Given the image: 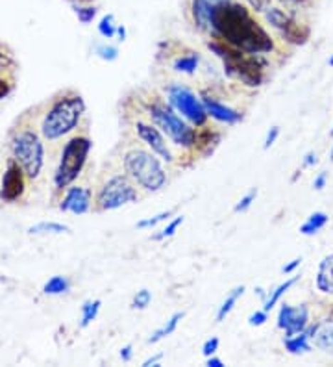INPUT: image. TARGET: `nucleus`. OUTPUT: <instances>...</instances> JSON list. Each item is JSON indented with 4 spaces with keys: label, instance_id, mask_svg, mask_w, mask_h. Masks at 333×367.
<instances>
[{
    "label": "nucleus",
    "instance_id": "1a4fd4ad",
    "mask_svg": "<svg viewBox=\"0 0 333 367\" xmlns=\"http://www.w3.org/2000/svg\"><path fill=\"white\" fill-rule=\"evenodd\" d=\"M166 97H169V104L174 108L176 112L181 113L185 119H189L196 126H206L208 112H206V108H204V104L200 103L199 98L194 97L191 89L174 84L166 89Z\"/></svg>",
    "mask_w": 333,
    "mask_h": 367
},
{
    "label": "nucleus",
    "instance_id": "ea45409f",
    "mask_svg": "<svg viewBox=\"0 0 333 367\" xmlns=\"http://www.w3.org/2000/svg\"><path fill=\"white\" fill-rule=\"evenodd\" d=\"M326 182H328V172H320L319 177L313 180V187L314 190H324L326 187Z\"/></svg>",
    "mask_w": 333,
    "mask_h": 367
},
{
    "label": "nucleus",
    "instance_id": "a878e982",
    "mask_svg": "<svg viewBox=\"0 0 333 367\" xmlns=\"http://www.w3.org/2000/svg\"><path fill=\"white\" fill-rule=\"evenodd\" d=\"M28 232L30 234H67L70 232V228L67 227V224H61V223H46V221H43V223H37L33 224V227L28 228Z\"/></svg>",
    "mask_w": 333,
    "mask_h": 367
},
{
    "label": "nucleus",
    "instance_id": "7c9ffc66",
    "mask_svg": "<svg viewBox=\"0 0 333 367\" xmlns=\"http://www.w3.org/2000/svg\"><path fill=\"white\" fill-rule=\"evenodd\" d=\"M255 197H258V190L254 187V190H250L245 197H240L239 202L233 206V212H236V214H240V212H246V210H250V206L255 202Z\"/></svg>",
    "mask_w": 333,
    "mask_h": 367
},
{
    "label": "nucleus",
    "instance_id": "aec40b11",
    "mask_svg": "<svg viewBox=\"0 0 333 367\" xmlns=\"http://www.w3.org/2000/svg\"><path fill=\"white\" fill-rule=\"evenodd\" d=\"M181 319H184V311H176V314H172V316L169 317V321H166V323H163V326H159V329H157L156 332L150 336V338H148V343H157V341L165 339L166 336L174 334Z\"/></svg>",
    "mask_w": 333,
    "mask_h": 367
},
{
    "label": "nucleus",
    "instance_id": "473e14b6",
    "mask_svg": "<svg viewBox=\"0 0 333 367\" xmlns=\"http://www.w3.org/2000/svg\"><path fill=\"white\" fill-rule=\"evenodd\" d=\"M74 11L78 15L80 23L83 24L91 23V21L95 19V15H97V8H92V6H76Z\"/></svg>",
    "mask_w": 333,
    "mask_h": 367
},
{
    "label": "nucleus",
    "instance_id": "412c9836",
    "mask_svg": "<svg viewBox=\"0 0 333 367\" xmlns=\"http://www.w3.org/2000/svg\"><path fill=\"white\" fill-rule=\"evenodd\" d=\"M243 295H245V286H237V288H233L230 293H228L226 299H224L221 306H218V311H217L218 323H221V321H224L228 316H230V311L233 310V306H236L237 301H239Z\"/></svg>",
    "mask_w": 333,
    "mask_h": 367
},
{
    "label": "nucleus",
    "instance_id": "393cba45",
    "mask_svg": "<svg viewBox=\"0 0 333 367\" xmlns=\"http://www.w3.org/2000/svg\"><path fill=\"white\" fill-rule=\"evenodd\" d=\"M102 301L95 299V301H85L82 306V321H80V326L85 329L92 323V321L98 317V311H100Z\"/></svg>",
    "mask_w": 333,
    "mask_h": 367
},
{
    "label": "nucleus",
    "instance_id": "58836bf2",
    "mask_svg": "<svg viewBox=\"0 0 333 367\" xmlns=\"http://www.w3.org/2000/svg\"><path fill=\"white\" fill-rule=\"evenodd\" d=\"M278 135H280V126H273L270 130L267 132V138H265V143H263V149H270L274 143H276Z\"/></svg>",
    "mask_w": 333,
    "mask_h": 367
},
{
    "label": "nucleus",
    "instance_id": "423d86ee",
    "mask_svg": "<svg viewBox=\"0 0 333 367\" xmlns=\"http://www.w3.org/2000/svg\"><path fill=\"white\" fill-rule=\"evenodd\" d=\"M9 149L30 180L39 177L43 163H45V145H43L39 134L32 130V126L17 128L9 140Z\"/></svg>",
    "mask_w": 333,
    "mask_h": 367
},
{
    "label": "nucleus",
    "instance_id": "f3484780",
    "mask_svg": "<svg viewBox=\"0 0 333 367\" xmlns=\"http://www.w3.org/2000/svg\"><path fill=\"white\" fill-rule=\"evenodd\" d=\"M202 104L204 108H206L208 115H211L213 119H217V121L221 123H226V125H236V123H239L240 119H243V115L237 113L236 110H231L226 104H221L218 100H215V98L211 97H204Z\"/></svg>",
    "mask_w": 333,
    "mask_h": 367
},
{
    "label": "nucleus",
    "instance_id": "f03ea898",
    "mask_svg": "<svg viewBox=\"0 0 333 367\" xmlns=\"http://www.w3.org/2000/svg\"><path fill=\"white\" fill-rule=\"evenodd\" d=\"M85 113V103L82 95L76 91H63L54 98L46 110L41 121V135L48 143L61 140L63 135L78 126L80 119Z\"/></svg>",
    "mask_w": 333,
    "mask_h": 367
},
{
    "label": "nucleus",
    "instance_id": "e433bc0d",
    "mask_svg": "<svg viewBox=\"0 0 333 367\" xmlns=\"http://www.w3.org/2000/svg\"><path fill=\"white\" fill-rule=\"evenodd\" d=\"M11 91H14V78H8V76L0 75V100L8 97Z\"/></svg>",
    "mask_w": 333,
    "mask_h": 367
},
{
    "label": "nucleus",
    "instance_id": "bb28decb",
    "mask_svg": "<svg viewBox=\"0 0 333 367\" xmlns=\"http://www.w3.org/2000/svg\"><path fill=\"white\" fill-rule=\"evenodd\" d=\"M174 71L178 73H185V75H193L196 67H199V56L189 52V54H185V56H180L178 60L174 61Z\"/></svg>",
    "mask_w": 333,
    "mask_h": 367
},
{
    "label": "nucleus",
    "instance_id": "a18cd8bd",
    "mask_svg": "<svg viewBox=\"0 0 333 367\" xmlns=\"http://www.w3.org/2000/svg\"><path fill=\"white\" fill-rule=\"evenodd\" d=\"M206 366L208 367H224V362H222L221 358H217L215 354L213 356L208 358V362H206Z\"/></svg>",
    "mask_w": 333,
    "mask_h": 367
},
{
    "label": "nucleus",
    "instance_id": "a211bd4d",
    "mask_svg": "<svg viewBox=\"0 0 333 367\" xmlns=\"http://www.w3.org/2000/svg\"><path fill=\"white\" fill-rule=\"evenodd\" d=\"M317 289L322 293H333V254L320 262L317 273Z\"/></svg>",
    "mask_w": 333,
    "mask_h": 367
},
{
    "label": "nucleus",
    "instance_id": "9d476101",
    "mask_svg": "<svg viewBox=\"0 0 333 367\" xmlns=\"http://www.w3.org/2000/svg\"><path fill=\"white\" fill-rule=\"evenodd\" d=\"M265 21H267L274 30L282 33V38L291 45H305L310 39V29L305 24L298 23L292 15L285 14L280 8H267L265 11Z\"/></svg>",
    "mask_w": 333,
    "mask_h": 367
},
{
    "label": "nucleus",
    "instance_id": "f8f14e48",
    "mask_svg": "<svg viewBox=\"0 0 333 367\" xmlns=\"http://www.w3.org/2000/svg\"><path fill=\"white\" fill-rule=\"evenodd\" d=\"M92 206V191L89 186H73L70 184L65 190V195L60 202L61 212H70V214L83 215L88 214Z\"/></svg>",
    "mask_w": 333,
    "mask_h": 367
},
{
    "label": "nucleus",
    "instance_id": "4be33fe9",
    "mask_svg": "<svg viewBox=\"0 0 333 367\" xmlns=\"http://www.w3.org/2000/svg\"><path fill=\"white\" fill-rule=\"evenodd\" d=\"M329 217L324 212H314V214H311L310 217H307V221H305L304 224L300 227V232L304 234V236H313V234H317L319 230H322L326 224H328Z\"/></svg>",
    "mask_w": 333,
    "mask_h": 367
},
{
    "label": "nucleus",
    "instance_id": "20e7f679",
    "mask_svg": "<svg viewBox=\"0 0 333 367\" xmlns=\"http://www.w3.org/2000/svg\"><path fill=\"white\" fill-rule=\"evenodd\" d=\"M122 167L126 175L148 193H156L166 184V172L156 158V154L139 147L125 154Z\"/></svg>",
    "mask_w": 333,
    "mask_h": 367
},
{
    "label": "nucleus",
    "instance_id": "4468645a",
    "mask_svg": "<svg viewBox=\"0 0 333 367\" xmlns=\"http://www.w3.org/2000/svg\"><path fill=\"white\" fill-rule=\"evenodd\" d=\"M135 132H137L139 138L150 147V150H152L154 154H157V156L162 160H165V162H172L171 149H169L165 138H163V134L159 132V128H157L156 125H148V123L137 121Z\"/></svg>",
    "mask_w": 333,
    "mask_h": 367
},
{
    "label": "nucleus",
    "instance_id": "ddd939ff",
    "mask_svg": "<svg viewBox=\"0 0 333 367\" xmlns=\"http://www.w3.org/2000/svg\"><path fill=\"white\" fill-rule=\"evenodd\" d=\"M307 306H291V304H282L280 314H278V329L285 330L287 336H295L302 330L307 329Z\"/></svg>",
    "mask_w": 333,
    "mask_h": 367
},
{
    "label": "nucleus",
    "instance_id": "c85d7f7f",
    "mask_svg": "<svg viewBox=\"0 0 333 367\" xmlns=\"http://www.w3.org/2000/svg\"><path fill=\"white\" fill-rule=\"evenodd\" d=\"M180 224H184V215H178L176 219H172L171 223L166 224L162 232L156 234L152 239H154V242H163V239H166V237H172L176 234V230H178V227H180Z\"/></svg>",
    "mask_w": 333,
    "mask_h": 367
},
{
    "label": "nucleus",
    "instance_id": "49530a36",
    "mask_svg": "<svg viewBox=\"0 0 333 367\" xmlns=\"http://www.w3.org/2000/svg\"><path fill=\"white\" fill-rule=\"evenodd\" d=\"M289 2H292V4H304L307 0H289Z\"/></svg>",
    "mask_w": 333,
    "mask_h": 367
},
{
    "label": "nucleus",
    "instance_id": "9b49d317",
    "mask_svg": "<svg viewBox=\"0 0 333 367\" xmlns=\"http://www.w3.org/2000/svg\"><path fill=\"white\" fill-rule=\"evenodd\" d=\"M26 172L18 165L17 160H9L4 178H2V187H0V200L17 202V200L23 199L24 191H26Z\"/></svg>",
    "mask_w": 333,
    "mask_h": 367
},
{
    "label": "nucleus",
    "instance_id": "5701e85b",
    "mask_svg": "<svg viewBox=\"0 0 333 367\" xmlns=\"http://www.w3.org/2000/svg\"><path fill=\"white\" fill-rule=\"evenodd\" d=\"M298 279H300V276H291V279H289V280H285V282L280 284V286H278V288L274 289V291H270V295H268L267 301H265L263 310H265V311H270V310H273V308L276 306L278 302L282 301L283 295H285V293L289 291V289H291L296 282H298Z\"/></svg>",
    "mask_w": 333,
    "mask_h": 367
},
{
    "label": "nucleus",
    "instance_id": "dca6fc26",
    "mask_svg": "<svg viewBox=\"0 0 333 367\" xmlns=\"http://www.w3.org/2000/svg\"><path fill=\"white\" fill-rule=\"evenodd\" d=\"M224 0H193L191 2V15L194 26L200 32H209V15Z\"/></svg>",
    "mask_w": 333,
    "mask_h": 367
},
{
    "label": "nucleus",
    "instance_id": "de8ad7c7",
    "mask_svg": "<svg viewBox=\"0 0 333 367\" xmlns=\"http://www.w3.org/2000/svg\"><path fill=\"white\" fill-rule=\"evenodd\" d=\"M328 63H329V67H333V56L329 58V61H328Z\"/></svg>",
    "mask_w": 333,
    "mask_h": 367
},
{
    "label": "nucleus",
    "instance_id": "cd10ccee",
    "mask_svg": "<svg viewBox=\"0 0 333 367\" xmlns=\"http://www.w3.org/2000/svg\"><path fill=\"white\" fill-rule=\"evenodd\" d=\"M98 32H100L102 38H106V39L115 38L117 24H115V19H113V15H106V17H102L100 24H98Z\"/></svg>",
    "mask_w": 333,
    "mask_h": 367
},
{
    "label": "nucleus",
    "instance_id": "7ed1b4c3",
    "mask_svg": "<svg viewBox=\"0 0 333 367\" xmlns=\"http://www.w3.org/2000/svg\"><path fill=\"white\" fill-rule=\"evenodd\" d=\"M209 51H213L224 63V71L231 78L240 80L245 86L250 88H258L263 84L265 69L263 63L255 58V54H248L239 48L231 47L228 43L221 41V39H213L208 43Z\"/></svg>",
    "mask_w": 333,
    "mask_h": 367
},
{
    "label": "nucleus",
    "instance_id": "0eeeda50",
    "mask_svg": "<svg viewBox=\"0 0 333 367\" xmlns=\"http://www.w3.org/2000/svg\"><path fill=\"white\" fill-rule=\"evenodd\" d=\"M139 200L135 182L128 175H111L98 186L95 212H111Z\"/></svg>",
    "mask_w": 333,
    "mask_h": 367
},
{
    "label": "nucleus",
    "instance_id": "f257e3e1",
    "mask_svg": "<svg viewBox=\"0 0 333 367\" xmlns=\"http://www.w3.org/2000/svg\"><path fill=\"white\" fill-rule=\"evenodd\" d=\"M209 32L248 54L273 52L274 41L265 26L252 15L245 4L236 0H224L209 15Z\"/></svg>",
    "mask_w": 333,
    "mask_h": 367
},
{
    "label": "nucleus",
    "instance_id": "c756f323",
    "mask_svg": "<svg viewBox=\"0 0 333 367\" xmlns=\"http://www.w3.org/2000/svg\"><path fill=\"white\" fill-rule=\"evenodd\" d=\"M150 302H152V293L148 291L147 288H143L135 293L134 301H132V308L134 310H144V308L150 306Z\"/></svg>",
    "mask_w": 333,
    "mask_h": 367
},
{
    "label": "nucleus",
    "instance_id": "2f4dec72",
    "mask_svg": "<svg viewBox=\"0 0 333 367\" xmlns=\"http://www.w3.org/2000/svg\"><path fill=\"white\" fill-rule=\"evenodd\" d=\"M174 214L172 210H166V212H162V214L154 215V217H148V219H143V221H139L137 223V228H154L156 224L163 223V221H166V219L171 217V215Z\"/></svg>",
    "mask_w": 333,
    "mask_h": 367
},
{
    "label": "nucleus",
    "instance_id": "f704fd0d",
    "mask_svg": "<svg viewBox=\"0 0 333 367\" xmlns=\"http://www.w3.org/2000/svg\"><path fill=\"white\" fill-rule=\"evenodd\" d=\"M218 343H221V341H218V338H215V336H213V338H209V339H206V341H204V345H202L204 356L209 358V356H213V354L217 353Z\"/></svg>",
    "mask_w": 333,
    "mask_h": 367
},
{
    "label": "nucleus",
    "instance_id": "72a5a7b5",
    "mask_svg": "<svg viewBox=\"0 0 333 367\" xmlns=\"http://www.w3.org/2000/svg\"><path fill=\"white\" fill-rule=\"evenodd\" d=\"M97 56L106 61H115L119 58V51L115 47H111V45H98Z\"/></svg>",
    "mask_w": 333,
    "mask_h": 367
},
{
    "label": "nucleus",
    "instance_id": "6ab92c4d",
    "mask_svg": "<svg viewBox=\"0 0 333 367\" xmlns=\"http://www.w3.org/2000/svg\"><path fill=\"white\" fill-rule=\"evenodd\" d=\"M310 334H311V329H305V330H302V332H298V334H295V336H287V338H285V348L291 354L307 353V351L311 348Z\"/></svg>",
    "mask_w": 333,
    "mask_h": 367
},
{
    "label": "nucleus",
    "instance_id": "37998d69",
    "mask_svg": "<svg viewBox=\"0 0 333 367\" xmlns=\"http://www.w3.org/2000/svg\"><path fill=\"white\" fill-rule=\"evenodd\" d=\"M300 264H302V258H295V260H292V262H289V264H287V265H283L282 271L285 274H289V273H292V271H295L296 267H298V265H300Z\"/></svg>",
    "mask_w": 333,
    "mask_h": 367
},
{
    "label": "nucleus",
    "instance_id": "4c0bfd02",
    "mask_svg": "<svg viewBox=\"0 0 333 367\" xmlns=\"http://www.w3.org/2000/svg\"><path fill=\"white\" fill-rule=\"evenodd\" d=\"M246 4L254 14H265L267 8H270V0H246Z\"/></svg>",
    "mask_w": 333,
    "mask_h": 367
},
{
    "label": "nucleus",
    "instance_id": "a19ab883",
    "mask_svg": "<svg viewBox=\"0 0 333 367\" xmlns=\"http://www.w3.org/2000/svg\"><path fill=\"white\" fill-rule=\"evenodd\" d=\"M132 345H125V347L120 348V358H122V362H132V356H134V351H132Z\"/></svg>",
    "mask_w": 333,
    "mask_h": 367
},
{
    "label": "nucleus",
    "instance_id": "8fccbe9b",
    "mask_svg": "<svg viewBox=\"0 0 333 367\" xmlns=\"http://www.w3.org/2000/svg\"><path fill=\"white\" fill-rule=\"evenodd\" d=\"M329 135H332V138H333V126H332V132H329Z\"/></svg>",
    "mask_w": 333,
    "mask_h": 367
},
{
    "label": "nucleus",
    "instance_id": "2eb2a0df",
    "mask_svg": "<svg viewBox=\"0 0 333 367\" xmlns=\"http://www.w3.org/2000/svg\"><path fill=\"white\" fill-rule=\"evenodd\" d=\"M311 334L310 341L322 353L332 354L333 356V319H326L319 325L310 326Z\"/></svg>",
    "mask_w": 333,
    "mask_h": 367
},
{
    "label": "nucleus",
    "instance_id": "79ce46f5",
    "mask_svg": "<svg viewBox=\"0 0 333 367\" xmlns=\"http://www.w3.org/2000/svg\"><path fill=\"white\" fill-rule=\"evenodd\" d=\"M162 358H163V354H156V356H150L148 358V360H144L143 362V367H159L162 366Z\"/></svg>",
    "mask_w": 333,
    "mask_h": 367
},
{
    "label": "nucleus",
    "instance_id": "09e8293b",
    "mask_svg": "<svg viewBox=\"0 0 333 367\" xmlns=\"http://www.w3.org/2000/svg\"><path fill=\"white\" fill-rule=\"evenodd\" d=\"M329 158H332V162H333V147H332V153H329Z\"/></svg>",
    "mask_w": 333,
    "mask_h": 367
},
{
    "label": "nucleus",
    "instance_id": "b1692460",
    "mask_svg": "<svg viewBox=\"0 0 333 367\" xmlns=\"http://www.w3.org/2000/svg\"><path fill=\"white\" fill-rule=\"evenodd\" d=\"M69 279H67V276H61V274H56V276H52V279L43 286V293H46V295H61V293L69 291Z\"/></svg>",
    "mask_w": 333,
    "mask_h": 367
},
{
    "label": "nucleus",
    "instance_id": "c9c22d12",
    "mask_svg": "<svg viewBox=\"0 0 333 367\" xmlns=\"http://www.w3.org/2000/svg\"><path fill=\"white\" fill-rule=\"evenodd\" d=\"M268 321V311L265 310H255L254 314H250L248 317V325L250 326H261Z\"/></svg>",
    "mask_w": 333,
    "mask_h": 367
},
{
    "label": "nucleus",
    "instance_id": "c03bdc74",
    "mask_svg": "<svg viewBox=\"0 0 333 367\" xmlns=\"http://www.w3.org/2000/svg\"><path fill=\"white\" fill-rule=\"evenodd\" d=\"M317 162H319V160H317V154L307 153V154H305V158H304V167H313Z\"/></svg>",
    "mask_w": 333,
    "mask_h": 367
},
{
    "label": "nucleus",
    "instance_id": "6e6552de",
    "mask_svg": "<svg viewBox=\"0 0 333 367\" xmlns=\"http://www.w3.org/2000/svg\"><path fill=\"white\" fill-rule=\"evenodd\" d=\"M148 112H150L154 125L157 128H162L163 134L169 135L174 141V145H180V147H185V149L196 145V135L199 134L187 123L181 121V117H178V113H176V110L171 104L156 100V103L150 104Z\"/></svg>",
    "mask_w": 333,
    "mask_h": 367
},
{
    "label": "nucleus",
    "instance_id": "39448f33",
    "mask_svg": "<svg viewBox=\"0 0 333 367\" xmlns=\"http://www.w3.org/2000/svg\"><path fill=\"white\" fill-rule=\"evenodd\" d=\"M89 153H91V140L85 134L74 135L65 143L60 163L54 172V190L58 193L67 190L82 175Z\"/></svg>",
    "mask_w": 333,
    "mask_h": 367
}]
</instances>
